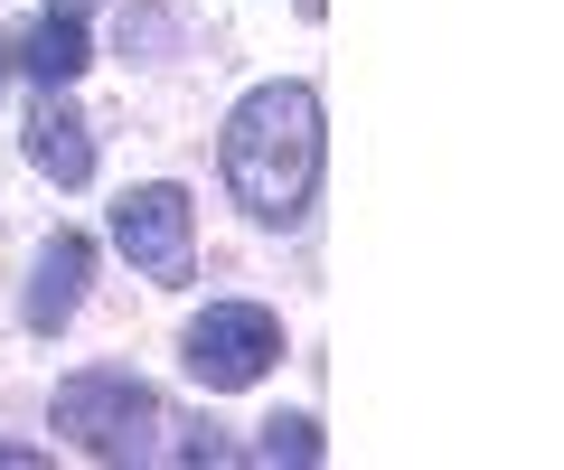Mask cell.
<instances>
[{
	"instance_id": "cell-6",
	"label": "cell",
	"mask_w": 564,
	"mask_h": 470,
	"mask_svg": "<svg viewBox=\"0 0 564 470\" xmlns=\"http://www.w3.org/2000/svg\"><path fill=\"white\" fill-rule=\"evenodd\" d=\"M29 170H47L57 188H85V179H95V132H85L76 103H57V85H47V103L29 113Z\"/></svg>"
},
{
	"instance_id": "cell-2",
	"label": "cell",
	"mask_w": 564,
	"mask_h": 470,
	"mask_svg": "<svg viewBox=\"0 0 564 470\" xmlns=\"http://www.w3.org/2000/svg\"><path fill=\"white\" fill-rule=\"evenodd\" d=\"M47 414H57V433L85 451V461H141V451H151V433H161V395L141 386V376H122V368L66 376Z\"/></svg>"
},
{
	"instance_id": "cell-5",
	"label": "cell",
	"mask_w": 564,
	"mask_h": 470,
	"mask_svg": "<svg viewBox=\"0 0 564 470\" xmlns=\"http://www.w3.org/2000/svg\"><path fill=\"white\" fill-rule=\"evenodd\" d=\"M85 273H95V245H85V236H47L39 264H29V302H20L29 329H66V320H76Z\"/></svg>"
},
{
	"instance_id": "cell-7",
	"label": "cell",
	"mask_w": 564,
	"mask_h": 470,
	"mask_svg": "<svg viewBox=\"0 0 564 470\" xmlns=\"http://www.w3.org/2000/svg\"><path fill=\"white\" fill-rule=\"evenodd\" d=\"M10 57H20L39 85H76L85 66H95V57H85V20H66V10H47V20L29 29L20 47H10Z\"/></svg>"
},
{
	"instance_id": "cell-1",
	"label": "cell",
	"mask_w": 564,
	"mask_h": 470,
	"mask_svg": "<svg viewBox=\"0 0 564 470\" xmlns=\"http://www.w3.org/2000/svg\"><path fill=\"white\" fill-rule=\"evenodd\" d=\"M226 198L245 207L254 226H302L311 217V188H321V95L311 85H254V95L226 113Z\"/></svg>"
},
{
	"instance_id": "cell-3",
	"label": "cell",
	"mask_w": 564,
	"mask_h": 470,
	"mask_svg": "<svg viewBox=\"0 0 564 470\" xmlns=\"http://www.w3.org/2000/svg\"><path fill=\"white\" fill-rule=\"evenodd\" d=\"M273 358H282V320H273L263 302H207L198 320H188V339H180V368L198 376L207 395L254 386Z\"/></svg>"
},
{
	"instance_id": "cell-4",
	"label": "cell",
	"mask_w": 564,
	"mask_h": 470,
	"mask_svg": "<svg viewBox=\"0 0 564 470\" xmlns=\"http://www.w3.org/2000/svg\"><path fill=\"white\" fill-rule=\"evenodd\" d=\"M113 245L132 254V273H151V283H188V264H198V217H188V188L170 179H141L113 198Z\"/></svg>"
},
{
	"instance_id": "cell-8",
	"label": "cell",
	"mask_w": 564,
	"mask_h": 470,
	"mask_svg": "<svg viewBox=\"0 0 564 470\" xmlns=\"http://www.w3.org/2000/svg\"><path fill=\"white\" fill-rule=\"evenodd\" d=\"M254 451H263V461H321V433H311L302 414H273V424H263V442H254Z\"/></svg>"
},
{
	"instance_id": "cell-9",
	"label": "cell",
	"mask_w": 564,
	"mask_h": 470,
	"mask_svg": "<svg viewBox=\"0 0 564 470\" xmlns=\"http://www.w3.org/2000/svg\"><path fill=\"white\" fill-rule=\"evenodd\" d=\"M47 10H66V20H85V10H95V0H47Z\"/></svg>"
}]
</instances>
